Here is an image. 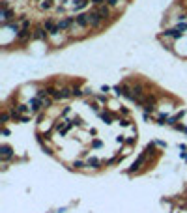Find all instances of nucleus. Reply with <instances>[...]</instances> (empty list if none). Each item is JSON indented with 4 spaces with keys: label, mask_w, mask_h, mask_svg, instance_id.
I'll return each instance as SVG.
<instances>
[{
    "label": "nucleus",
    "mask_w": 187,
    "mask_h": 213,
    "mask_svg": "<svg viewBox=\"0 0 187 213\" xmlns=\"http://www.w3.org/2000/svg\"><path fill=\"white\" fill-rule=\"evenodd\" d=\"M182 157H183V159H185V161H187V153H182Z\"/></svg>",
    "instance_id": "nucleus-29"
},
{
    "label": "nucleus",
    "mask_w": 187,
    "mask_h": 213,
    "mask_svg": "<svg viewBox=\"0 0 187 213\" xmlns=\"http://www.w3.org/2000/svg\"><path fill=\"white\" fill-rule=\"evenodd\" d=\"M109 8H111V6H107V4H103V6H99V8H95L97 15L103 19V21H105L107 17H111V9H109Z\"/></svg>",
    "instance_id": "nucleus-8"
},
{
    "label": "nucleus",
    "mask_w": 187,
    "mask_h": 213,
    "mask_svg": "<svg viewBox=\"0 0 187 213\" xmlns=\"http://www.w3.org/2000/svg\"><path fill=\"white\" fill-rule=\"evenodd\" d=\"M73 124L75 125H82V118H80V116H75V118H73Z\"/></svg>",
    "instance_id": "nucleus-24"
},
{
    "label": "nucleus",
    "mask_w": 187,
    "mask_h": 213,
    "mask_svg": "<svg viewBox=\"0 0 187 213\" xmlns=\"http://www.w3.org/2000/svg\"><path fill=\"white\" fill-rule=\"evenodd\" d=\"M28 110H30V108H28L26 105H19V106H17V112H19V114H24V112H28Z\"/></svg>",
    "instance_id": "nucleus-20"
},
{
    "label": "nucleus",
    "mask_w": 187,
    "mask_h": 213,
    "mask_svg": "<svg viewBox=\"0 0 187 213\" xmlns=\"http://www.w3.org/2000/svg\"><path fill=\"white\" fill-rule=\"evenodd\" d=\"M86 4H88V2H86V0H75V9H82V8H86Z\"/></svg>",
    "instance_id": "nucleus-17"
},
{
    "label": "nucleus",
    "mask_w": 187,
    "mask_h": 213,
    "mask_svg": "<svg viewBox=\"0 0 187 213\" xmlns=\"http://www.w3.org/2000/svg\"><path fill=\"white\" fill-rule=\"evenodd\" d=\"M92 4L95 6V8H99V6H103V4H105V0H92Z\"/></svg>",
    "instance_id": "nucleus-25"
},
{
    "label": "nucleus",
    "mask_w": 187,
    "mask_h": 213,
    "mask_svg": "<svg viewBox=\"0 0 187 213\" xmlns=\"http://www.w3.org/2000/svg\"><path fill=\"white\" fill-rule=\"evenodd\" d=\"M19 120H21L22 124H26V122H28V116H21V118H19Z\"/></svg>",
    "instance_id": "nucleus-28"
},
{
    "label": "nucleus",
    "mask_w": 187,
    "mask_h": 213,
    "mask_svg": "<svg viewBox=\"0 0 187 213\" xmlns=\"http://www.w3.org/2000/svg\"><path fill=\"white\" fill-rule=\"evenodd\" d=\"M9 118H11V112H2V124H8L9 122Z\"/></svg>",
    "instance_id": "nucleus-19"
},
{
    "label": "nucleus",
    "mask_w": 187,
    "mask_h": 213,
    "mask_svg": "<svg viewBox=\"0 0 187 213\" xmlns=\"http://www.w3.org/2000/svg\"><path fill=\"white\" fill-rule=\"evenodd\" d=\"M71 166H73L75 170H82V168H86L88 164H86V163H82V161H73V164H71Z\"/></svg>",
    "instance_id": "nucleus-14"
},
{
    "label": "nucleus",
    "mask_w": 187,
    "mask_h": 213,
    "mask_svg": "<svg viewBox=\"0 0 187 213\" xmlns=\"http://www.w3.org/2000/svg\"><path fill=\"white\" fill-rule=\"evenodd\" d=\"M75 22H77L75 17H66V19H62V21H58V28H60V30H69Z\"/></svg>",
    "instance_id": "nucleus-5"
},
{
    "label": "nucleus",
    "mask_w": 187,
    "mask_h": 213,
    "mask_svg": "<svg viewBox=\"0 0 187 213\" xmlns=\"http://www.w3.org/2000/svg\"><path fill=\"white\" fill-rule=\"evenodd\" d=\"M125 142H127V144H135V142H137V138H133V137H129V138H127V140H125Z\"/></svg>",
    "instance_id": "nucleus-27"
},
{
    "label": "nucleus",
    "mask_w": 187,
    "mask_h": 213,
    "mask_svg": "<svg viewBox=\"0 0 187 213\" xmlns=\"http://www.w3.org/2000/svg\"><path fill=\"white\" fill-rule=\"evenodd\" d=\"M30 37H32V30H30V28H21L19 34H17V41H19V43H26Z\"/></svg>",
    "instance_id": "nucleus-6"
},
{
    "label": "nucleus",
    "mask_w": 187,
    "mask_h": 213,
    "mask_svg": "<svg viewBox=\"0 0 187 213\" xmlns=\"http://www.w3.org/2000/svg\"><path fill=\"white\" fill-rule=\"evenodd\" d=\"M51 6H53V0H45V2H41V4H40V8L41 9H49Z\"/></svg>",
    "instance_id": "nucleus-18"
},
{
    "label": "nucleus",
    "mask_w": 187,
    "mask_h": 213,
    "mask_svg": "<svg viewBox=\"0 0 187 213\" xmlns=\"http://www.w3.org/2000/svg\"><path fill=\"white\" fill-rule=\"evenodd\" d=\"M88 21H90V26H92V28H99V26L103 24V19L97 15V11H95V9L88 13Z\"/></svg>",
    "instance_id": "nucleus-2"
},
{
    "label": "nucleus",
    "mask_w": 187,
    "mask_h": 213,
    "mask_svg": "<svg viewBox=\"0 0 187 213\" xmlns=\"http://www.w3.org/2000/svg\"><path fill=\"white\" fill-rule=\"evenodd\" d=\"M41 101H43V106H45V108H47V106H51V103H53V101H51V99H49V97H45V99H41Z\"/></svg>",
    "instance_id": "nucleus-26"
},
{
    "label": "nucleus",
    "mask_w": 187,
    "mask_h": 213,
    "mask_svg": "<svg viewBox=\"0 0 187 213\" xmlns=\"http://www.w3.org/2000/svg\"><path fill=\"white\" fill-rule=\"evenodd\" d=\"M120 125H122V127H129V125H131V120H127V118H122V120H120Z\"/></svg>",
    "instance_id": "nucleus-21"
},
{
    "label": "nucleus",
    "mask_w": 187,
    "mask_h": 213,
    "mask_svg": "<svg viewBox=\"0 0 187 213\" xmlns=\"http://www.w3.org/2000/svg\"><path fill=\"white\" fill-rule=\"evenodd\" d=\"M41 108H43V101H41L40 97L30 99V110L32 112H38V110H41Z\"/></svg>",
    "instance_id": "nucleus-9"
},
{
    "label": "nucleus",
    "mask_w": 187,
    "mask_h": 213,
    "mask_svg": "<svg viewBox=\"0 0 187 213\" xmlns=\"http://www.w3.org/2000/svg\"><path fill=\"white\" fill-rule=\"evenodd\" d=\"M105 2H107V6L114 8V6H118V2H120V0H105Z\"/></svg>",
    "instance_id": "nucleus-23"
},
{
    "label": "nucleus",
    "mask_w": 187,
    "mask_h": 213,
    "mask_svg": "<svg viewBox=\"0 0 187 213\" xmlns=\"http://www.w3.org/2000/svg\"><path fill=\"white\" fill-rule=\"evenodd\" d=\"M0 155H2V159H11L13 157V150L8 144H4V146H0Z\"/></svg>",
    "instance_id": "nucleus-10"
},
{
    "label": "nucleus",
    "mask_w": 187,
    "mask_h": 213,
    "mask_svg": "<svg viewBox=\"0 0 187 213\" xmlns=\"http://www.w3.org/2000/svg\"><path fill=\"white\" fill-rule=\"evenodd\" d=\"M86 164H88L90 168H94V170L101 168V161H99V159H95V157H90V159L86 161Z\"/></svg>",
    "instance_id": "nucleus-12"
},
{
    "label": "nucleus",
    "mask_w": 187,
    "mask_h": 213,
    "mask_svg": "<svg viewBox=\"0 0 187 213\" xmlns=\"http://www.w3.org/2000/svg\"><path fill=\"white\" fill-rule=\"evenodd\" d=\"M71 92H73V97H80V95L84 93V92H82V90L79 88V86H75V84L71 86Z\"/></svg>",
    "instance_id": "nucleus-15"
},
{
    "label": "nucleus",
    "mask_w": 187,
    "mask_h": 213,
    "mask_svg": "<svg viewBox=\"0 0 187 213\" xmlns=\"http://www.w3.org/2000/svg\"><path fill=\"white\" fill-rule=\"evenodd\" d=\"M165 36H167V37H174V39H178V37H182V36H183V30L180 26H176V28H170V30H165Z\"/></svg>",
    "instance_id": "nucleus-7"
},
{
    "label": "nucleus",
    "mask_w": 187,
    "mask_h": 213,
    "mask_svg": "<svg viewBox=\"0 0 187 213\" xmlns=\"http://www.w3.org/2000/svg\"><path fill=\"white\" fill-rule=\"evenodd\" d=\"M43 26H45V30L49 32V36H56L58 32H60V28H58V22H54L53 19H47V21L43 22Z\"/></svg>",
    "instance_id": "nucleus-3"
},
{
    "label": "nucleus",
    "mask_w": 187,
    "mask_h": 213,
    "mask_svg": "<svg viewBox=\"0 0 187 213\" xmlns=\"http://www.w3.org/2000/svg\"><path fill=\"white\" fill-rule=\"evenodd\" d=\"M99 116H101V120L103 122H105V124H112V120H114V116H112L111 114V112H101V114H99Z\"/></svg>",
    "instance_id": "nucleus-13"
},
{
    "label": "nucleus",
    "mask_w": 187,
    "mask_h": 213,
    "mask_svg": "<svg viewBox=\"0 0 187 213\" xmlns=\"http://www.w3.org/2000/svg\"><path fill=\"white\" fill-rule=\"evenodd\" d=\"M146 157H148L146 153H142V155H138V157H137V161H135V163L131 164V168L127 170V172H129V174H131V172H138V170H140V166H142V164L146 163Z\"/></svg>",
    "instance_id": "nucleus-4"
},
{
    "label": "nucleus",
    "mask_w": 187,
    "mask_h": 213,
    "mask_svg": "<svg viewBox=\"0 0 187 213\" xmlns=\"http://www.w3.org/2000/svg\"><path fill=\"white\" fill-rule=\"evenodd\" d=\"M77 24L79 26H82V28H86L90 24V21H88V13H80V15H77Z\"/></svg>",
    "instance_id": "nucleus-11"
},
{
    "label": "nucleus",
    "mask_w": 187,
    "mask_h": 213,
    "mask_svg": "<svg viewBox=\"0 0 187 213\" xmlns=\"http://www.w3.org/2000/svg\"><path fill=\"white\" fill-rule=\"evenodd\" d=\"M32 37H34V39H47V37H49V32L45 30V26L43 24H40V26H36L34 28V30H32Z\"/></svg>",
    "instance_id": "nucleus-1"
},
{
    "label": "nucleus",
    "mask_w": 187,
    "mask_h": 213,
    "mask_svg": "<svg viewBox=\"0 0 187 213\" xmlns=\"http://www.w3.org/2000/svg\"><path fill=\"white\" fill-rule=\"evenodd\" d=\"M144 153H146V155H153V153H155V146H153V142H151V144H148V146H146V150H144Z\"/></svg>",
    "instance_id": "nucleus-16"
},
{
    "label": "nucleus",
    "mask_w": 187,
    "mask_h": 213,
    "mask_svg": "<svg viewBox=\"0 0 187 213\" xmlns=\"http://www.w3.org/2000/svg\"><path fill=\"white\" fill-rule=\"evenodd\" d=\"M101 146H103L101 140H92V148H95V150H97V148H101Z\"/></svg>",
    "instance_id": "nucleus-22"
}]
</instances>
